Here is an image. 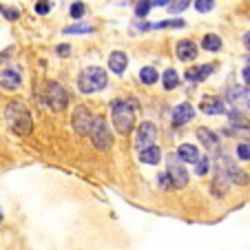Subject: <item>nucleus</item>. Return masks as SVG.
Wrapping results in <instances>:
<instances>
[{
	"label": "nucleus",
	"mask_w": 250,
	"mask_h": 250,
	"mask_svg": "<svg viewBox=\"0 0 250 250\" xmlns=\"http://www.w3.org/2000/svg\"><path fill=\"white\" fill-rule=\"evenodd\" d=\"M5 118H7V124L11 126V131H16L18 135H29L31 133L33 118L24 102H11L5 111Z\"/></svg>",
	"instance_id": "1"
},
{
	"label": "nucleus",
	"mask_w": 250,
	"mask_h": 250,
	"mask_svg": "<svg viewBox=\"0 0 250 250\" xmlns=\"http://www.w3.org/2000/svg\"><path fill=\"white\" fill-rule=\"evenodd\" d=\"M106 84H109L106 71L100 69V66H86L80 73V78H78V86H80L82 93H98Z\"/></svg>",
	"instance_id": "2"
},
{
	"label": "nucleus",
	"mask_w": 250,
	"mask_h": 250,
	"mask_svg": "<svg viewBox=\"0 0 250 250\" xmlns=\"http://www.w3.org/2000/svg\"><path fill=\"white\" fill-rule=\"evenodd\" d=\"M111 113H113V124H115V128H118V133L128 135V133L133 131V126H135V106H133L131 102L118 100V102H113Z\"/></svg>",
	"instance_id": "3"
},
{
	"label": "nucleus",
	"mask_w": 250,
	"mask_h": 250,
	"mask_svg": "<svg viewBox=\"0 0 250 250\" xmlns=\"http://www.w3.org/2000/svg\"><path fill=\"white\" fill-rule=\"evenodd\" d=\"M91 142L98 151H109L111 144H113V135H111V128L106 124L104 118H93V124H91Z\"/></svg>",
	"instance_id": "4"
},
{
	"label": "nucleus",
	"mask_w": 250,
	"mask_h": 250,
	"mask_svg": "<svg viewBox=\"0 0 250 250\" xmlns=\"http://www.w3.org/2000/svg\"><path fill=\"white\" fill-rule=\"evenodd\" d=\"M217 168H222V173L228 177V182H232V184H237V186H246L250 182L248 175H246L228 155H219V166Z\"/></svg>",
	"instance_id": "5"
},
{
	"label": "nucleus",
	"mask_w": 250,
	"mask_h": 250,
	"mask_svg": "<svg viewBox=\"0 0 250 250\" xmlns=\"http://www.w3.org/2000/svg\"><path fill=\"white\" fill-rule=\"evenodd\" d=\"M168 180H170V186H173V188H186V186H188V170L184 168V162L180 160V157H177V160H175V155L170 157L168 160Z\"/></svg>",
	"instance_id": "6"
},
{
	"label": "nucleus",
	"mask_w": 250,
	"mask_h": 250,
	"mask_svg": "<svg viewBox=\"0 0 250 250\" xmlns=\"http://www.w3.org/2000/svg\"><path fill=\"white\" fill-rule=\"evenodd\" d=\"M66 104H69L66 91L62 89L58 82H49L47 84V106L51 111H56V113H60V111L66 109Z\"/></svg>",
	"instance_id": "7"
},
{
	"label": "nucleus",
	"mask_w": 250,
	"mask_h": 250,
	"mask_svg": "<svg viewBox=\"0 0 250 250\" xmlns=\"http://www.w3.org/2000/svg\"><path fill=\"white\" fill-rule=\"evenodd\" d=\"M71 124H73V131H76L78 135L84 137L86 133L91 131V124H93V115H91V111L86 109V106H78V109L73 111Z\"/></svg>",
	"instance_id": "8"
},
{
	"label": "nucleus",
	"mask_w": 250,
	"mask_h": 250,
	"mask_svg": "<svg viewBox=\"0 0 250 250\" xmlns=\"http://www.w3.org/2000/svg\"><path fill=\"white\" fill-rule=\"evenodd\" d=\"M155 142H157V126L153 122H142L140 131H137V135H135L137 151H142V148H146V146H153Z\"/></svg>",
	"instance_id": "9"
},
{
	"label": "nucleus",
	"mask_w": 250,
	"mask_h": 250,
	"mask_svg": "<svg viewBox=\"0 0 250 250\" xmlns=\"http://www.w3.org/2000/svg\"><path fill=\"white\" fill-rule=\"evenodd\" d=\"M20 82H22V78H20L18 66H7V69L0 71V86H2L5 91L20 89Z\"/></svg>",
	"instance_id": "10"
},
{
	"label": "nucleus",
	"mask_w": 250,
	"mask_h": 250,
	"mask_svg": "<svg viewBox=\"0 0 250 250\" xmlns=\"http://www.w3.org/2000/svg\"><path fill=\"white\" fill-rule=\"evenodd\" d=\"M230 102H235L239 109H244L246 113H250V89H244V86H230L226 89Z\"/></svg>",
	"instance_id": "11"
},
{
	"label": "nucleus",
	"mask_w": 250,
	"mask_h": 250,
	"mask_svg": "<svg viewBox=\"0 0 250 250\" xmlns=\"http://www.w3.org/2000/svg\"><path fill=\"white\" fill-rule=\"evenodd\" d=\"M175 51H177V58H180L182 62H190L197 58V44H195L193 40H180L177 47H175Z\"/></svg>",
	"instance_id": "12"
},
{
	"label": "nucleus",
	"mask_w": 250,
	"mask_h": 250,
	"mask_svg": "<svg viewBox=\"0 0 250 250\" xmlns=\"http://www.w3.org/2000/svg\"><path fill=\"white\" fill-rule=\"evenodd\" d=\"M195 115V109L190 106V104H180V106H175L173 111V124L175 126H184V124H188L190 120H193Z\"/></svg>",
	"instance_id": "13"
},
{
	"label": "nucleus",
	"mask_w": 250,
	"mask_h": 250,
	"mask_svg": "<svg viewBox=\"0 0 250 250\" xmlns=\"http://www.w3.org/2000/svg\"><path fill=\"white\" fill-rule=\"evenodd\" d=\"M202 111L206 115H224L226 113V102H224L222 98H204Z\"/></svg>",
	"instance_id": "14"
},
{
	"label": "nucleus",
	"mask_w": 250,
	"mask_h": 250,
	"mask_svg": "<svg viewBox=\"0 0 250 250\" xmlns=\"http://www.w3.org/2000/svg\"><path fill=\"white\" fill-rule=\"evenodd\" d=\"M126 66H128V56L124 51H113L109 56V69L113 71V73L122 76L124 71H126Z\"/></svg>",
	"instance_id": "15"
},
{
	"label": "nucleus",
	"mask_w": 250,
	"mask_h": 250,
	"mask_svg": "<svg viewBox=\"0 0 250 250\" xmlns=\"http://www.w3.org/2000/svg\"><path fill=\"white\" fill-rule=\"evenodd\" d=\"M197 140L202 142L206 148H210V151H217L219 148V137H217V133H212L210 128H197Z\"/></svg>",
	"instance_id": "16"
},
{
	"label": "nucleus",
	"mask_w": 250,
	"mask_h": 250,
	"mask_svg": "<svg viewBox=\"0 0 250 250\" xmlns=\"http://www.w3.org/2000/svg\"><path fill=\"white\" fill-rule=\"evenodd\" d=\"M140 162H144V164H160L162 162V151L157 148V144L142 148L140 151Z\"/></svg>",
	"instance_id": "17"
},
{
	"label": "nucleus",
	"mask_w": 250,
	"mask_h": 250,
	"mask_svg": "<svg viewBox=\"0 0 250 250\" xmlns=\"http://www.w3.org/2000/svg\"><path fill=\"white\" fill-rule=\"evenodd\" d=\"M177 157H180L182 162L195 164V162L199 160V148H197V146H193V144H182V146L177 148Z\"/></svg>",
	"instance_id": "18"
},
{
	"label": "nucleus",
	"mask_w": 250,
	"mask_h": 250,
	"mask_svg": "<svg viewBox=\"0 0 250 250\" xmlns=\"http://www.w3.org/2000/svg\"><path fill=\"white\" fill-rule=\"evenodd\" d=\"M212 71H215V66L202 64V66H197V69H190L188 73H186V80H190V82H202V80H206V78L210 76Z\"/></svg>",
	"instance_id": "19"
},
{
	"label": "nucleus",
	"mask_w": 250,
	"mask_h": 250,
	"mask_svg": "<svg viewBox=\"0 0 250 250\" xmlns=\"http://www.w3.org/2000/svg\"><path fill=\"white\" fill-rule=\"evenodd\" d=\"M202 47L206 49V51H219V49H222V40H219V36H215V33H208V36H204Z\"/></svg>",
	"instance_id": "20"
},
{
	"label": "nucleus",
	"mask_w": 250,
	"mask_h": 250,
	"mask_svg": "<svg viewBox=\"0 0 250 250\" xmlns=\"http://www.w3.org/2000/svg\"><path fill=\"white\" fill-rule=\"evenodd\" d=\"M177 84H180V76H177V71H175V69H166L164 71V89L166 91H173Z\"/></svg>",
	"instance_id": "21"
},
{
	"label": "nucleus",
	"mask_w": 250,
	"mask_h": 250,
	"mask_svg": "<svg viewBox=\"0 0 250 250\" xmlns=\"http://www.w3.org/2000/svg\"><path fill=\"white\" fill-rule=\"evenodd\" d=\"M140 80L144 82V84H155L157 82V71L153 69V66H144V69L140 71Z\"/></svg>",
	"instance_id": "22"
},
{
	"label": "nucleus",
	"mask_w": 250,
	"mask_h": 250,
	"mask_svg": "<svg viewBox=\"0 0 250 250\" xmlns=\"http://www.w3.org/2000/svg\"><path fill=\"white\" fill-rule=\"evenodd\" d=\"M95 27H91V24H71V27L64 29L66 36H73V33H93Z\"/></svg>",
	"instance_id": "23"
},
{
	"label": "nucleus",
	"mask_w": 250,
	"mask_h": 250,
	"mask_svg": "<svg viewBox=\"0 0 250 250\" xmlns=\"http://www.w3.org/2000/svg\"><path fill=\"white\" fill-rule=\"evenodd\" d=\"M151 7H153L151 0H140V2L135 5V16L137 18H146L148 11H151Z\"/></svg>",
	"instance_id": "24"
},
{
	"label": "nucleus",
	"mask_w": 250,
	"mask_h": 250,
	"mask_svg": "<svg viewBox=\"0 0 250 250\" xmlns=\"http://www.w3.org/2000/svg\"><path fill=\"white\" fill-rule=\"evenodd\" d=\"M188 5H190V0H173V2H168V5H166V9H168L170 14H182V11H184Z\"/></svg>",
	"instance_id": "25"
},
{
	"label": "nucleus",
	"mask_w": 250,
	"mask_h": 250,
	"mask_svg": "<svg viewBox=\"0 0 250 250\" xmlns=\"http://www.w3.org/2000/svg\"><path fill=\"white\" fill-rule=\"evenodd\" d=\"M195 9L202 11V14H208V11L215 9V0H195Z\"/></svg>",
	"instance_id": "26"
},
{
	"label": "nucleus",
	"mask_w": 250,
	"mask_h": 250,
	"mask_svg": "<svg viewBox=\"0 0 250 250\" xmlns=\"http://www.w3.org/2000/svg\"><path fill=\"white\" fill-rule=\"evenodd\" d=\"M237 155H239V160L250 162V142H241L237 146Z\"/></svg>",
	"instance_id": "27"
},
{
	"label": "nucleus",
	"mask_w": 250,
	"mask_h": 250,
	"mask_svg": "<svg viewBox=\"0 0 250 250\" xmlns=\"http://www.w3.org/2000/svg\"><path fill=\"white\" fill-rule=\"evenodd\" d=\"M208 164H210V160H208V157H202L199 155V160L195 162V173L197 175H204L208 170Z\"/></svg>",
	"instance_id": "28"
},
{
	"label": "nucleus",
	"mask_w": 250,
	"mask_h": 250,
	"mask_svg": "<svg viewBox=\"0 0 250 250\" xmlns=\"http://www.w3.org/2000/svg\"><path fill=\"white\" fill-rule=\"evenodd\" d=\"M164 27H184V20H168V22L148 24V29H164Z\"/></svg>",
	"instance_id": "29"
},
{
	"label": "nucleus",
	"mask_w": 250,
	"mask_h": 250,
	"mask_svg": "<svg viewBox=\"0 0 250 250\" xmlns=\"http://www.w3.org/2000/svg\"><path fill=\"white\" fill-rule=\"evenodd\" d=\"M82 14H84V5L82 2H73V7H71V18H82Z\"/></svg>",
	"instance_id": "30"
},
{
	"label": "nucleus",
	"mask_w": 250,
	"mask_h": 250,
	"mask_svg": "<svg viewBox=\"0 0 250 250\" xmlns=\"http://www.w3.org/2000/svg\"><path fill=\"white\" fill-rule=\"evenodd\" d=\"M2 16H5L7 20H18L20 18V11L16 9V7H7V9H2Z\"/></svg>",
	"instance_id": "31"
},
{
	"label": "nucleus",
	"mask_w": 250,
	"mask_h": 250,
	"mask_svg": "<svg viewBox=\"0 0 250 250\" xmlns=\"http://www.w3.org/2000/svg\"><path fill=\"white\" fill-rule=\"evenodd\" d=\"M49 9H51V5H49L47 0H40L38 5H36V14H40V16L49 14Z\"/></svg>",
	"instance_id": "32"
},
{
	"label": "nucleus",
	"mask_w": 250,
	"mask_h": 250,
	"mask_svg": "<svg viewBox=\"0 0 250 250\" xmlns=\"http://www.w3.org/2000/svg\"><path fill=\"white\" fill-rule=\"evenodd\" d=\"M56 51H58V56H62V58L71 56V47H69V44H60V47H58Z\"/></svg>",
	"instance_id": "33"
},
{
	"label": "nucleus",
	"mask_w": 250,
	"mask_h": 250,
	"mask_svg": "<svg viewBox=\"0 0 250 250\" xmlns=\"http://www.w3.org/2000/svg\"><path fill=\"white\" fill-rule=\"evenodd\" d=\"M157 180H160V186L162 188H170V180H168V175H157Z\"/></svg>",
	"instance_id": "34"
},
{
	"label": "nucleus",
	"mask_w": 250,
	"mask_h": 250,
	"mask_svg": "<svg viewBox=\"0 0 250 250\" xmlns=\"http://www.w3.org/2000/svg\"><path fill=\"white\" fill-rule=\"evenodd\" d=\"M241 76H244V80H246V84H250V64L246 66L244 71H241Z\"/></svg>",
	"instance_id": "35"
},
{
	"label": "nucleus",
	"mask_w": 250,
	"mask_h": 250,
	"mask_svg": "<svg viewBox=\"0 0 250 250\" xmlns=\"http://www.w3.org/2000/svg\"><path fill=\"white\" fill-rule=\"evenodd\" d=\"M151 2L155 7H166V5H168V0H151Z\"/></svg>",
	"instance_id": "36"
},
{
	"label": "nucleus",
	"mask_w": 250,
	"mask_h": 250,
	"mask_svg": "<svg viewBox=\"0 0 250 250\" xmlns=\"http://www.w3.org/2000/svg\"><path fill=\"white\" fill-rule=\"evenodd\" d=\"M244 44H246V47L250 49V31H248V33H246V36H244Z\"/></svg>",
	"instance_id": "37"
},
{
	"label": "nucleus",
	"mask_w": 250,
	"mask_h": 250,
	"mask_svg": "<svg viewBox=\"0 0 250 250\" xmlns=\"http://www.w3.org/2000/svg\"><path fill=\"white\" fill-rule=\"evenodd\" d=\"M0 224H2V210H0Z\"/></svg>",
	"instance_id": "38"
},
{
	"label": "nucleus",
	"mask_w": 250,
	"mask_h": 250,
	"mask_svg": "<svg viewBox=\"0 0 250 250\" xmlns=\"http://www.w3.org/2000/svg\"><path fill=\"white\" fill-rule=\"evenodd\" d=\"M248 64H250V56H248Z\"/></svg>",
	"instance_id": "39"
},
{
	"label": "nucleus",
	"mask_w": 250,
	"mask_h": 250,
	"mask_svg": "<svg viewBox=\"0 0 250 250\" xmlns=\"http://www.w3.org/2000/svg\"><path fill=\"white\" fill-rule=\"evenodd\" d=\"M0 14H2V7H0Z\"/></svg>",
	"instance_id": "40"
}]
</instances>
